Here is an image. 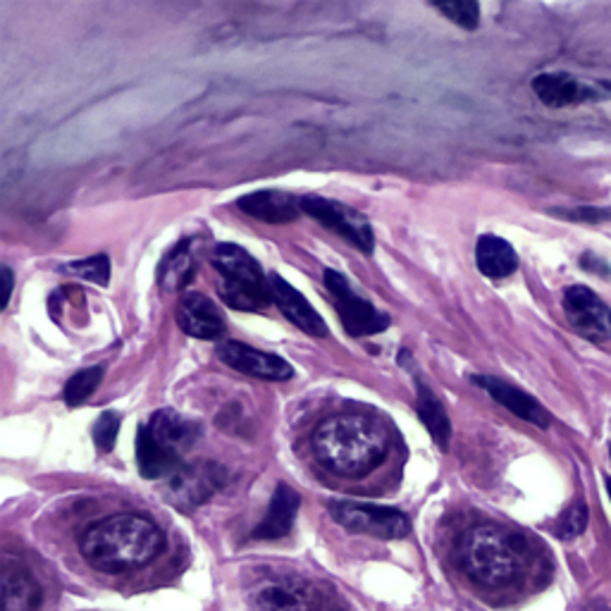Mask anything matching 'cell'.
Returning a JSON list of instances; mask_svg holds the SVG:
<instances>
[{"mask_svg": "<svg viewBox=\"0 0 611 611\" xmlns=\"http://www.w3.org/2000/svg\"><path fill=\"white\" fill-rule=\"evenodd\" d=\"M607 490H609V497H611V478L607 481Z\"/></svg>", "mask_w": 611, "mask_h": 611, "instance_id": "31", "label": "cell"}, {"mask_svg": "<svg viewBox=\"0 0 611 611\" xmlns=\"http://www.w3.org/2000/svg\"><path fill=\"white\" fill-rule=\"evenodd\" d=\"M41 604V588L20 566H8L3 573V611H36Z\"/></svg>", "mask_w": 611, "mask_h": 611, "instance_id": "21", "label": "cell"}, {"mask_svg": "<svg viewBox=\"0 0 611 611\" xmlns=\"http://www.w3.org/2000/svg\"><path fill=\"white\" fill-rule=\"evenodd\" d=\"M459 559L469 578L485 588H502L521 576L528 547L516 533L483 523L461 537Z\"/></svg>", "mask_w": 611, "mask_h": 611, "instance_id": "3", "label": "cell"}, {"mask_svg": "<svg viewBox=\"0 0 611 611\" xmlns=\"http://www.w3.org/2000/svg\"><path fill=\"white\" fill-rule=\"evenodd\" d=\"M329 516L339 523L341 528L359 535H371L381 537V540H399V537L409 535L411 523L407 513L392 507H381V504H361V502H349V499H339V502H329Z\"/></svg>", "mask_w": 611, "mask_h": 611, "instance_id": "5", "label": "cell"}, {"mask_svg": "<svg viewBox=\"0 0 611 611\" xmlns=\"http://www.w3.org/2000/svg\"><path fill=\"white\" fill-rule=\"evenodd\" d=\"M244 213L271 225H287L297 220L301 213V203L297 197L279 189H261L247 194L237 201Z\"/></svg>", "mask_w": 611, "mask_h": 611, "instance_id": "16", "label": "cell"}, {"mask_svg": "<svg viewBox=\"0 0 611 611\" xmlns=\"http://www.w3.org/2000/svg\"><path fill=\"white\" fill-rule=\"evenodd\" d=\"M137 463L144 478L149 481H158V478L167 481L170 475L182 466V461L165 454V451L153 442V437L144 425L139 427V435H137Z\"/></svg>", "mask_w": 611, "mask_h": 611, "instance_id": "23", "label": "cell"}, {"mask_svg": "<svg viewBox=\"0 0 611 611\" xmlns=\"http://www.w3.org/2000/svg\"><path fill=\"white\" fill-rule=\"evenodd\" d=\"M3 279H5V301H3V309H5L12 297V287H15V279H12L10 267H3Z\"/></svg>", "mask_w": 611, "mask_h": 611, "instance_id": "29", "label": "cell"}, {"mask_svg": "<svg viewBox=\"0 0 611 611\" xmlns=\"http://www.w3.org/2000/svg\"><path fill=\"white\" fill-rule=\"evenodd\" d=\"M271 287H273V299L279 306L291 323H295L299 329H303L306 335L313 337H325L327 335V325L317 313L313 306L309 303V299L301 297L299 291L291 287L285 277L279 275H271Z\"/></svg>", "mask_w": 611, "mask_h": 611, "instance_id": "17", "label": "cell"}, {"mask_svg": "<svg viewBox=\"0 0 611 611\" xmlns=\"http://www.w3.org/2000/svg\"><path fill=\"white\" fill-rule=\"evenodd\" d=\"M387 431L381 421L361 413L333 415L313 433V454L341 478H363L381 466L387 454Z\"/></svg>", "mask_w": 611, "mask_h": 611, "instance_id": "1", "label": "cell"}, {"mask_svg": "<svg viewBox=\"0 0 611 611\" xmlns=\"http://www.w3.org/2000/svg\"><path fill=\"white\" fill-rule=\"evenodd\" d=\"M415 411H419V419L427 427V433H431L435 442L445 449L451 437L449 415L445 407L439 404V399L433 395V389H427L421 381H415Z\"/></svg>", "mask_w": 611, "mask_h": 611, "instance_id": "22", "label": "cell"}, {"mask_svg": "<svg viewBox=\"0 0 611 611\" xmlns=\"http://www.w3.org/2000/svg\"><path fill=\"white\" fill-rule=\"evenodd\" d=\"M533 91L549 108H569L602 99V89L566 72H543L533 79Z\"/></svg>", "mask_w": 611, "mask_h": 611, "instance_id": "12", "label": "cell"}, {"mask_svg": "<svg viewBox=\"0 0 611 611\" xmlns=\"http://www.w3.org/2000/svg\"><path fill=\"white\" fill-rule=\"evenodd\" d=\"M161 528L139 513H117V516L103 519L82 537L84 559L105 573L141 569L161 552Z\"/></svg>", "mask_w": 611, "mask_h": 611, "instance_id": "2", "label": "cell"}, {"mask_svg": "<svg viewBox=\"0 0 611 611\" xmlns=\"http://www.w3.org/2000/svg\"><path fill=\"white\" fill-rule=\"evenodd\" d=\"M70 273H75L84 279H89V283H96L105 287L110 283V261L108 255H91V259H84L70 265Z\"/></svg>", "mask_w": 611, "mask_h": 611, "instance_id": "26", "label": "cell"}, {"mask_svg": "<svg viewBox=\"0 0 611 611\" xmlns=\"http://www.w3.org/2000/svg\"><path fill=\"white\" fill-rule=\"evenodd\" d=\"M211 263L223 277L217 291L229 309L261 313L275 301L271 279L261 271L259 261L237 244H217Z\"/></svg>", "mask_w": 611, "mask_h": 611, "instance_id": "4", "label": "cell"}, {"mask_svg": "<svg viewBox=\"0 0 611 611\" xmlns=\"http://www.w3.org/2000/svg\"><path fill=\"white\" fill-rule=\"evenodd\" d=\"M194 275H197V253H194L191 241H182L173 251H167L165 259L158 267V285L165 291L185 289Z\"/></svg>", "mask_w": 611, "mask_h": 611, "instance_id": "20", "label": "cell"}, {"mask_svg": "<svg viewBox=\"0 0 611 611\" xmlns=\"http://www.w3.org/2000/svg\"><path fill=\"white\" fill-rule=\"evenodd\" d=\"M117 433H120V413L105 411L93 425V445L99 447L103 454H108L117 442Z\"/></svg>", "mask_w": 611, "mask_h": 611, "instance_id": "27", "label": "cell"}, {"mask_svg": "<svg viewBox=\"0 0 611 611\" xmlns=\"http://www.w3.org/2000/svg\"><path fill=\"white\" fill-rule=\"evenodd\" d=\"M217 359L229 365V369L251 377H261V381L283 383L295 375V369H291L283 357L253 349L249 345H244V341H235V339H227L223 345H217Z\"/></svg>", "mask_w": 611, "mask_h": 611, "instance_id": "10", "label": "cell"}, {"mask_svg": "<svg viewBox=\"0 0 611 611\" xmlns=\"http://www.w3.org/2000/svg\"><path fill=\"white\" fill-rule=\"evenodd\" d=\"M299 507H301L299 492L291 490V487L285 483L277 485L271 507H267L263 521L255 525L253 531L255 540H279V537L289 535L291 525L297 521Z\"/></svg>", "mask_w": 611, "mask_h": 611, "instance_id": "18", "label": "cell"}, {"mask_svg": "<svg viewBox=\"0 0 611 611\" xmlns=\"http://www.w3.org/2000/svg\"><path fill=\"white\" fill-rule=\"evenodd\" d=\"M475 263H478L483 275L492 279H502L509 277L511 273H516L519 255L507 239L485 235L478 239V244H475Z\"/></svg>", "mask_w": 611, "mask_h": 611, "instance_id": "19", "label": "cell"}, {"mask_svg": "<svg viewBox=\"0 0 611 611\" xmlns=\"http://www.w3.org/2000/svg\"><path fill=\"white\" fill-rule=\"evenodd\" d=\"M253 611H313V593L299 578H275L251 593Z\"/></svg>", "mask_w": 611, "mask_h": 611, "instance_id": "14", "label": "cell"}, {"mask_svg": "<svg viewBox=\"0 0 611 611\" xmlns=\"http://www.w3.org/2000/svg\"><path fill=\"white\" fill-rule=\"evenodd\" d=\"M299 203H301V213L311 215L323 227L337 232L339 237L351 241L359 251L373 253V247H375L373 227L369 220L357 211V208L333 201V199H323V197H301Z\"/></svg>", "mask_w": 611, "mask_h": 611, "instance_id": "7", "label": "cell"}, {"mask_svg": "<svg viewBox=\"0 0 611 611\" xmlns=\"http://www.w3.org/2000/svg\"><path fill=\"white\" fill-rule=\"evenodd\" d=\"M103 381V369H84L77 375L70 377V383L65 385V401L67 407H79L87 401L96 389H99Z\"/></svg>", "mask_w": 611, "mask_h": 611, "instance_id": "24", "label": "cell"}, {"mask_svg": "<svg viewBox=\"0 0 611 611\" xmlns=\"http://www.w3.org/2000/svg\"><path fill=\"white\" fill-rule=\"evenodd\" d=\"M177 325L182 333L194 339H220L225 335V317L217 306L199 295V291H187L177 303Z\"/></svg>", "mask_w": 611, "mask_h": 611, "instance_id": "13", "label": "cell"}, {"mask_svg": "<svg viewBox=\"0 0 611 611\" xmlns=\"http://www.w3.org/2000/svg\"><path fill=\"white\" fill-rule=\"evenodd\" d=\"M225 483V471L217 463H182L170 475L165 492L167 499L177 507L194 509L208 502Z\"/></svg>", "mask_w": 611, "mask_h": 611, "instance_id": "8", "label": "cell"}, {"mask_svg": "<svg viewBox=\"0 0 611 611\" xmlns=\"http://www.w3.org/2000/svg\"><path fill=\"white\" fill-rule=\"evenodd\" d=\"M146 431L153 437V442L161 447L165 454L185 463V454L197 445V439L201 435V427L197 421L187 419L173 409L155 411L149 423H144Z\"/></svg>", "mask_w": 611, "mask_h": 611, "instance_id": "11", "label": "cell"}, {"mask_svg": "<svg viewBox=\"0 0 611 611\" xmlns=\"http://www.w3.org/2000/svg\"><path fill=\"white\" fill-rule=\"evenodd\" d=\"M473 381H475V385H481L485 392L497 401V404H502L513 415H519L521 421L533 423L537 427L549 425V413L540 407V401L531 395H525L523 389L499 381V377H490V375H478V377H473Z\"/></svg>", "mask_w": 611, "mask_h": 611, "instance_id": "15", "label": "cell"}, {"mask_svg": "<svg viewBox=\"0 0 611 611\" xmlns=\"http://www.w3.org/2000/svg\"><path fill=\"white\" fill-rule=\"evenodd\" d=\"M323 279L327 297L351 337L377 335L389 327V315L377 311L369 299L359 297L345 275H339L337 271H325Z\"/></svg>", "mask_w": 611, "mask_h": 611, "instance_id": "6", "label": "cell"}, {"mask_svg": "<svg viewBox=\"0 0 611 611\" xmlns=\"http://www.w3.org/2000/svg\"><path fill=\"white\" fill-rule=\"evenodd\" d=\"M564 313L578 335L593 341L611 339V309L593 289L573 285L564 291Z\"/></svg>", "mask_w": 611, "mask_h": 611, "instance_id": "9", "label": "cell"}, {"mask_svg": "<svg viewBox=\"0 0 611 611\" xmlns=\"http://www.w3.org/2000/svg\"><path fill=\"white\" fill-rule=\"evenodd\" d=\"M590 611H611V604H597V607L590 609Z\"/></svg>", "mask_w": 611, "mask_h": 611, "instance_id": "30", "label": "cell"}, {"mask_svg": "<svg viewBox=\"0 0 611 611\" xmlns=\"http://www.w3.org/2000/svg\"><path fill=\"white\" fill-rule=\"evenodd\" d=\"M564 523H571V528H569V535H566V537L578 535V533L583 531V525H585V509H583V507H576L573 511H569L566 516H564Z\"/></svg>", "mask_w": 611, "mask_h": 611, "instance_id": "28", "label": "cell"}, {"mask_svg": "<svg viewBox=\"0 0 611 611\" xmlns=\"http://www.w3.org/2000/svg\"><path fill=\"white\" fill-rule=\"evenodd\" d=\"M447 20L463 29H475L481 24V5L473 0H454V3H437L435 5Z\"/></svg>", "mask_w": 611, "mask_h": 611, "instance_id": "25", "label": "cell"}]
</instances>
